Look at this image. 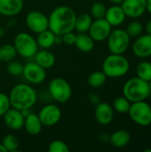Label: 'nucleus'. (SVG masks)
<instances>
[{
    "mask_svg": "<svg viewBox=\"0 0 151 152\" xmlns=\"http://www.w3.org/2000/svg\"><path fill=\"white\" fill-rule=\"evenodd\" d=\"M145 30H146L147 34L151 35V19L147 22V24L145 26Z\"/></svg>",
    "mask_w": 151,
    "mask_h": 152,
    "instance_id": "obj_38",
    "label": "nucleus"
},
{
    "mask_svg": "<svg viewBox=\"0 0 151 152\" xmlns=\"http://www.w3.org/2000/svg\"><path fill=\"white\" fill-rule=\"evenodd\" d=\"M136 75L138 77L149 82L151 79V62L147 61L140 62L136 68Z\"/></svg>",
    "mask_w": 151,
    "mask_h": 152,
    "instance_id": "obj_28",
    "label": "nucleus"
},
{
    "mask_svg": "<svg viewBox=\"0 0 151 152\" xmlns=\"http://www.w3.org/2000/svg\"><path fill=\"white\" fill-rule=\"evenodd\" d=\"M126 15L120 4H113L107 8L104 19L111 25V27H118L125 20Z\"/></svg>",
    "mask_w": 151,
    "mask_h": 152,
    "instance_id": "obj_17",
    "label": "nucleus"
},
{
    "mask_svg": "<svg viewBox=\"0 0 151 152\" xmlns=\"http://www.w3.org/2000/svg\"><path fill=\"white\" fill-rule=\"evenodd\" d=\"M36 40L41 49H50L56 44V35L48 28L38 33Z\"/></svg>",
    "mask_w": 151,
    "mask_h": 152,
    "instance_id": "obj_23",
    "label": "nucleus"
},
{
    "mask_svg": "<svg viewBox=\"0 0 151 152\" xmlns=\"http://www.w3.org/2000/svg\"><path fill=\"white\" fill-rule=\"evenodd\" d=\"M111 30V25L104 18H101L95 19V20L93 21L88 32L94 42H102L107 40Z\"/></svg>",
    "mask_w": 151,
    "mask_h": 152,
    "instance_id": "obj_12",
    "label": "nucleus"
},
{
    "mask_svg": "<svg viewBox=\"0 0 151 152\" xmlns=\"http://www.w3.org/2000/svg\"><path fill=\"white\" fill-rule=\"evenodd\" d=\"M109 2H111L113 4H121V3L123 2V0H109Z\"/></svg>",
    "mask_w": 151,
    "mask_h": 152,
    "instance_id": "obj_40",
    "label": "nucleus"
},
{
    "mask_svg": "<svg viewBox=\"0 0 151 152\" xmlns=\"http://www.w3.org/2000/svg\"><path fill=\"white\" fill-rule=\"evenodd\" d=\"M128 114L130 118L140 126H148L151 124V106L146 101L132 102Z\"/></svg>",
    "mask_w": 151,
    "mask_h": 152,
    "instance_id": "obj_7",
    "label": "nucleus"
},
{
    "mask_svg": "<svg viewBox=\"0 0 151 152\" xmlns=\"http://www.w3.org/2000/svg\"><path fill=\"white\" fill-rule=\"evenodd\" d=\"M149 85H150V90H151V79L149 81Z\"/></svg>",
    "mask_w": 151,
    "mask_h": 152,
    "instance_id": "obj_44",
    "label": "nucleus"
},
{
    "mask_svg": "<svg viewBox=\"0 0 151 152\" xmlns=\"http://www.w3.org/2000/svg\"><path fill=\"white\" fill-rule=\"evenodd\" d=\"M23 68H24V65L21 62H20L18 61L12 60V61L8 62L6 70H7V72L11 76H12V77H19V76L22 75Z\"/></svg>",
    "mask_w": 151,
    "mask_h": 152,
    "instance_id": "obj_32",
    "label": "nucleus"
},
{
    "mask_svg": "<svg viewBox=\"0 0 151 152\" xmlns=\"http://www.w3.org/2000/svg\"><path fill=\"white\" fill-rule=\"evenodd\" d=\"M132 50L138 58H148L151 56V35L146 34L139 36L133 42Z\"/></svg>",
    "mask_w": 151,
    "mask_h": 152,
    "instance_id": "obj_14",
    "label": "nucleus"
},
{
    "mask_svg": "<svg viewBox=\"0 0 151 152\" xmlns=\"http://www.w3.org/2000/svg\"><path fill=\"white\" fill-rule=\"evenodd\" d=\"M125 31L130 37H138L143 31V26L140 21L133 20L127 25Z\"/></svg>",
    "mask_w": 151,
    "mask_h": 152,
    "instance_id": "obj_30",
    "label": "nucleus"
},
{
    "mask_svg": "<svg viewBox=\"0 0 151 152\" xmlns=\"http://www.w3.org/2000/svg\"><path fill=\"white\" fill-rule=\"evenodd\" d=\"M76 34H74L72 31L67 32L63 35H61V39H62V43H64L67 45H72L75 44L76 41Z\"/></svg>",
    "mask_w": 151,
    "mask_h": 152,
    "instance_id": "obj_35",
    "label": "nucleus"
},
{
    "mask_svg": "<svg viewBox=\"0 0 151 152\" xmlns=\"http://www.w3.org/2000/svg\"><path fill=\"white\" fill-rule=\"evenodd\" d=\"M74 45L82 53H90L94 48V40L89 34L78 33L76 36Z\"/></svg>",
    "mask_w": 151,
    "mask_h": 152,
    "instance_id": "obj_22",
    "label": "nucleus"
},
{
    "mask_svg": "<svg viewBox=\"0 0 151 152\" xmlns=\"http://www.w3.org/2000/svg\"><path fill=\"white\" fill-rule=\"evenodd\" d=\"M0 16H1V14H0Z\"/></svg>",
    "mask_w": 151,
    "mask_h": 152,
    "instance_id": "obj_45",
    "label": "nucleus"
},
{
    "mask_svg": "<svg viewBox=\"0 0 151 152\" xmlns=\"http://www.w3.org/2000/svg\"><path fill=\"white\" fill-rule=\"evenodd\" d=\"M130 39L131 37L128 36L125 29L116 28L111 30L107 38L108 48L111 53L124 54L130 45Z\"/></svg>",
    "mask_w": 151,
    "mask_h": 152,
    "instance_id": "obj_8",
    "label": "nucleus"
},
{
    "mask_svg": "<svg viewBox=\"0 0 151 152\" xmlns=\"http://www.w3.org/2000/svg\"><path fill=\"white\" fill-rule=\"evenodd\" d=\"M61 110L56 104H46L38 113L43 126H53L57 125L61 118Z\"/></svg>",
    "mask_w": 151,
    "mask_h": 152,
    "instance_id": "obj_11",
    "label": "nucleus"
},
{
    "mask_svg": "<svg viewBox=\"0 0 151 152\" xmlns=\"http://www.w3.org/2000/svg\"><path fill=\"white\" fill-rule=\"evenodd\" d=\"M144 151H145V152H151V150H150V149H147V150H145Z\"/></svg>",
    "mask_w": 151,
    "mask_h": 152,
    "instance_id": "obj_43",
    "label": "nucleus"
},
{
    "mask_svg": "<svg viewBox=\"0 0 151 152\" xmlns=\"http://www.w3.org/2000/svg\"><path fill=\"white\" fill-rule=\"evenodd\" d=\"M10 108L11 103L9 96L4 93H0V117H3Z\"/></svg>",
    "mask_w": 151,
    "mask_h": 152,
    "instance_id": "obj_34",
    "label": "nucleus"
},
{
    "mask_svg": "<svg viewBox=\"0 0 151 152\" xmlns=\"http://www.w3.org/2000/svg\"><path fill=\"white\" fill-rule=\"evenodd\" d=\"M51 97L59 103H66L72 96V88L69 83L62 77L53 78L48 86Z\"/></svg>",
    "mask_w": 151,
    "mask_h": 152,
    "instance_id": "obj_6",
    "label": "nucleus"
},
{
    "mask_svg": "<svg viewBox=\"0 0 151 152\" xmlns=\"http://www.w3.org/2000/svg\"><path fill=\"white\" fill-rule=\"evenodd\" d=\"M4 35V28H0V38Z\"/></svg>",
    "mask_w": 151,
    "mask_h": 152,
    "instance_id": "obj_42",
    "label": "nucleus"
},
{
    "mask_svg": "<svg viewBox=\"0 0 151 152\" xmlns=\"http://www.w3.org/2000/svg\"><path fill=\"white\" fill-rule=\"evenodd\" d=\"M88 99H89V102H91V104L95 105V106L101 102L100 96L97 94H95V93H91L89 94V96H88Z\"/></svg>",
    "mask_w": 151,
    "mask_h": 152,
    "instance_id": "obj_36",
    "label": "nucleus"
},
{
    "mask_svg": "<svg viewBox=\"0 0 151 152\" xmlns=\"http://www.w3.org/2000/svg\"><path fill=\"white\" fill-rule=\"evenodd\" d=\"M25 22L28 28L36 34L48 29V16L40 11H30L26 15Z\"/></svg>",
    "mask_w": 151,
    "mask_h": 152,
    "instance_id": "obj_9",
    "label": "nucleus"
},
{
    "mask_svg": "<svg viewBox=\"0 0 151 152\" xmlns=\"http://www.w3.org/2000/svg\"><path fill=\"white\" fill-rule=\"evenodd\" d=\"M93 21V18L91 16L90 13H82L77 16L75 28L78 33H86L89 31V28Z\"/></svg>",
    "mask_w": 151,
    "mask_h": 152,
    "instance_id": "obj_24",
    "label": "nucleus"
},
{
    "mask_svg": "<svg viewBox=\"0 0 151 152\" xmlns=\"http://www.w3.org/2000/svg\"><path fill=\"white\" fill-rule=\"evenodd\" d=\"M107 7L101 2H96L92 4L90 9V14L93 19H101L105 17Z\"/></svg>",
    "mask_w": 151,
    "mask_h": 152,
    "instance_id": "obj_31",
    "label": "nucleus"
},
{
    "mask_svg": "<svg viewBox=\"0 0 151 152\" xmlns=\"http://www.w3.org/2000/svg\"><path fill=\"white\" fill-rule=\"evenodd\" d=\"M75 10L68 5L54 8L48 16V28L55 35H63L73 31L77 19Z\"/></svg>",
    "mask_w": 151,
    "mask_h": 152,
    "instance_id": "obj_1",
    "label": "nucleus"
},
{
    "mask_svg": "<svg viewBox=\"0 0 151 152\" xmlns=\"http://www.w3.org/2000/svg\"><path fill=\"white\" fill-rule=\"evenodd\" d=\"M22 76L24 78L33 85L42 84L46 78V72L44 68L39 66L35 61L28 62L24 65Z\"/></svg>",
    "mask_w": 151,
    "mask_h": 152,
    "instance_id": "obj_10",
    "label": "nucleus"
},
{
    "mask_svg": "<svg viewBox=\"0 0 151 152\" xmlns=\"http://www.w3.org/2000/svg\"><path fill=\"white\" fill-rule=\"evenodd\" d=\"M131 103L132 102L129 100H127L125 96H120L114 100L112 107L115 111L121 114H125V113H128Z\"/></svg>",
    "mask_w": 151,
    "mask_h": 152,
    "instance_id": "obj_29",
    "label": "nucleus"
},
{
    "mask_svg": "<svg viewBox=\"0 0 151 152\" xmlns=\"http://www.w3.org/2000/svg\"><path fill=\"white\" fill-rule=\"evenodd\" d=\"M107 80V76L102 70H96L92 72L88 78H87V84L92 88H99L101 87Z\"/></svg>",
    "mask_w": 151,
    "mask_h": 152,
    "instance_id": "obj_25",
    "label": "nucleus"
},
{
    "mask_svg": "<svg viewBox=\"0 0 151 152\" xmlns=\"http://www.w3.org/2000/svg\"><path fill=\"white\" fill-rule=\"evenodd\" d=\"M150 94L149 82L138 77L128 79L123 86V95L131 102L146 101Z\"/></svg>",
    "mask_w": 151,
    "mask_h": 152,
    "instance_id": "obj_4",
    "label": "nucleus"
},
{
    "mask_svg": "<svg viewBox=\"0 0 151 152\" xmlns=\"http://www.w3.org/2000/svg\"><path fill=\"white\" fill-rule=\"evenodd\" d=\"M94 118L95 120L101 126L109 125L114 118V110L113 107L108 102H101L95 106L94 110Z\"/></svg>",
    "mask_w": 151,
    "mask_h": 152,
    "instance_id": "obj_15",
    "label": "nucleus"
},
{
    "mask_svg": "<svg viewBox=\"0 0 151 152\" xmlns=\"http://www.w3.org/2000/svg\"><path fill=\"white\" fill-rule=\"evenodd\" d=\"M16 49L12 44H4L0 46V61L4 62H9L15 59L17 55Z\"/></svg>",
    "mask_w": 151,
    "mask_h": 152,
    "instance_id": "obj_26",
    "label": "nucleus"
},
{
    "mask_svg": "<svg viewBox=\"0 0 151 152\" xmlns=\"http://www.w3.org/2000/svg\"><path fill=\"white\" fill-rule=\"evenodd\" d=\"M2 144L5 148L6 151L15 152L18 151V149L20 146V142L16 135H14L12 134H6L4 136Z\"/></svg>",
    "mask_w": 151,
    "mask_h": 152,
    "instance_id": "obj_27",
    "label": "nucleus"
},
{
    "mask_svg": "<svg viewBox=\"0 0 151 152\" xmlns=\"http://www.w3.org/2000/svg\"><path fill=\"white\" fill-rule=\"evenodd\" d=\"M4 125L11 130L18 131L21 129L24 126L25 117L23 116L21 110L14 108H10L3 116Z\"/></svg>",
    "mask_w": 151,
    "mask_h": 152,
    "instance_id": "obj_16",
    "label": "nucleus"
},
{
    "mask_svg": "<svg viewBox=\"0 0 151 152\" xmlns=\"http://www.w3.org/2000/svg\"><path fill=\"white\" fill-rule=\"evenodd\" d=\"M109 136H110L109 134L104 133V134H101L99 136V139H100V141L102 142H109Z\"/></svg>",
    "mask_w": 151,
    "mask_h": 152,
    "instance_id": "obj_37",
    "label": "nucleus"
},
{
    "mask_svg": "<svg viewBox=\"0 0 151 152\" xmlns=\"http://www.w3.org/2000/svg\"><path fill=\"white\" fill-rule=\"evenodd\" d=\"M0 62H1V61H0Z\"/></svg>",
    "mask_w": 151,
    "mask_h": 152,
    "instance_id": "obj_46",
    "label": "nucleus"
},
{
    "mask_svg": "<svg viewBox=\"0 0 151 152\" xmlns=\"http://www.w3.org/2000/svg\"><path fill=\"white\" fill-rule=\"evenodd\" d=\"M9 100L11 107L19 110H30L36 102V90L28 84H17L10 91Z\"/></svg>",
    "mask_w": 151,
    "mask_h": 152,
    "instance_id": "obj_2",
    "label": "nucleus"
},
{
    "mask_svg": "<svg viewBox=\"0 0 151 152\" xmlns=\"http://www.w3.org/2000/svg\"><path fill=\"white\" fill-rule=\"evenodd\" d=\"M49 152H69V145L61 140H53L48 145Z\"/></svg>",
    "mask_w": 151,
    "mask_h": 152,
    "instance_id": "obj_33",
    "label": "nucleus"
},
{
    "mask_svg": "<svg viewBox=\"0 0 151 152\" xmlns=\"http://www.w3.org/2000/svg\"><path fill=\"white\" fill-rule=\"evenodd\" d=\"M131 142V134L128 131L120 129L114 132L109 136V142L110 144L117 149H121L125 147Z\"/></svg>",
    "mask_w": 151,
    "mask_h": 152,
    "instance_id": "obj_21",
    "label": "nucleus"
},
{
    "mask_svg": "<svg viewBox=\"0 0 151 152\" xmlns=\"http://www.w3.org/2000/svg\"><path fill=\"white\" fill-rule=\"evenodd\" d=\"M120 5L126 17L132 19L140 18L147 11V0H123Z\"/></svg>",
    "mask_w": 151,
    "mask_h": 152,
    "instance_id": "obj_13",
    "label": "nucleus"
},
{
    "mask_svg": "<svg viewBox=\"0 0 151 152\" xmlns=\"http://www.w3.org/2000/svg\"><path fill=\"white\" fill-rule=\"evenodd\" d=\"M130 69V62L123 54L110 53L102 62V71L107 77L118 78L125 76Z\"/></svg>",
    "mask_w": 151,
    "mask_h": 152,
    "instance_id": "obj_3",
    "label": "nucleus"
},
{
    "mask_svg": "<svg viewBox=\"0 0 151 152\" xmlns=\"http://www.w3.org/2000/svg\"><path fill=\"white\" fill-rule=\"evenodd\" d=\"M24 6L23 0H0V14L12 17L19 14Z\"/></svg>",
    "mask_w": 151,
    "mask_h": 152,
    "instance_id": "obj_18",
    "label": "nucleus"
},
{
    "mask_svg": "<svg viewBox=\"0 0 151 152\" xmlns=\"http://www.w3.org/2000/svg\"><path fill=\"white\" fill-rule=\"evenodd\" d=\"M35 62L44 69H51L55 64V56L49 49H41L38 50L34 55Z\"/></svg>",
    "mask_w": 151,
    "mask_h": 152,
    "instance_id": "obj_20",
    "label": "nucleus"
},
{
    "mask_svg": "<svg viewBox=\"0 0 151 152\" xmlns=\"http://www.w3.org/2000/svg\"><path fill=\"white\" fill-rule=\"evenodd\" d=\"M13 45L17 53L26 59L34 57L39 48L36 38L27 32L18 33L14 37Z\"/></svg>",
    "mask_w": 151,
    "mask_h": 152,
    "instance_id": "obj_5",
    "label": "nucleus"
},
{
    "mask_svg": "<svg viewBox=\"0 0 151 152\" xmlns=\"http://www.w3.org/2000/svg\"><path fill=\"white\" fill-rule=\"evenodd\" d=\"M26 132L30 135H37L41 133L43 125L42 122L38 117V115L35 113H28L25 117L24 120V126Z\"/></svg>",
    "mask_w": 151,
    "mask_h": 152,
    "instance_id": "obj_19",
    "label": "nucleus"
},
{
    "mask_svg": "<svg viewBox=\"0 0 151 152\" xmlns=\"http://www.w3.org/2000/svg\"><path fill=\"white\" fill-rule=\"evenodd\" d=\"M0 152H7L5 148L4 147V145L2 143H0Z\"/></svg>",
    "mask_w": 151,
    "mask_h": 152,
    "instance_id": "obj_41",
    "label": "nucleus"
},
{
    "mask_svg": "<svg viewBox=\"0 0 151 152\" xmlns=\"http://www.w3.org/2000/svg\"><path fill=\"white\" fill-rule=\"evenodd\" d=\"M146 10L151 14V0H147V5H146Z\"/></svg>",
    "mask_w": 151,
    "mask_h": 152,
    "instance_id": "obj_39",
    "label": "nucleus"
}]
</instances>
